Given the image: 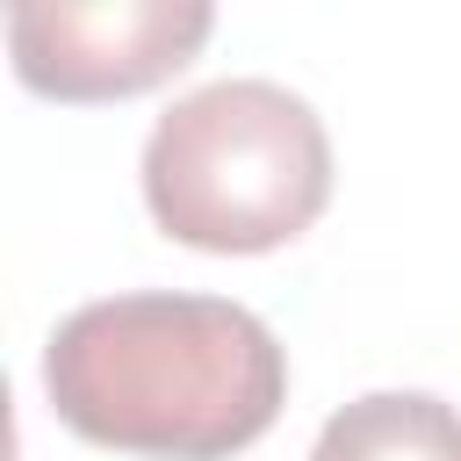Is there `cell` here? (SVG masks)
Returning <instances> with one entry per match:
<instances>
[{"mask_svg":"<svg viewBox=\"0 0 461 461\" xmlns=\"http://www.w3.org/2000/svg\"><path fill=\"white\" fill-rule=\"evenodd\" d=\"M216 29L209 0H22L7 7L14 79L50 101H122L173 79Z\"/></svg>","mask_w":461,"mask_h":461,"instance_id":"3957f363","label":"cell"},{"mask_svg":"<svg viewBox=\"0 0 461 461\" xmlns=\"http://www.w3.org/2000/svg\"><path fill=\"white\" fill-rule=\"evenodd\" d=\"M310 461H461V411L432 389H367L324 418Z\"/></svg>","mask_w":461,"mask_h":461,"instance_id":"277c9868","label":"cell"},{"mask_svg":"<svg viewBox=\"0 0 461 461\" xmlns=\"http://www.w3.org/2000/svg\"><path fill=\"white\" fill-rule=\"evenodd\" d=\"M137 180L166 238L194 252H274L324 216L331 137L281 79H209L151 122Z\"/></svg>","mask_w":461,"mask_h":461,"instance_id":"7a4b0ae2","label":"cell"},{"mask_svg":"<svg viewBox=\"0 0 461 461\" xmlns=\"http://www.w3.org/2000/svg\"><path fill=\"white\" fill-rule=\"evenodd\" d=\"M50 411L115 454L230 461L288 403V353L230 295L130 288L58 317L43 346Z\"/></svg>","mask_w":461,"mask_h":461,"instance_id":"6da1fadb","label":"cell"}]
</instances>
